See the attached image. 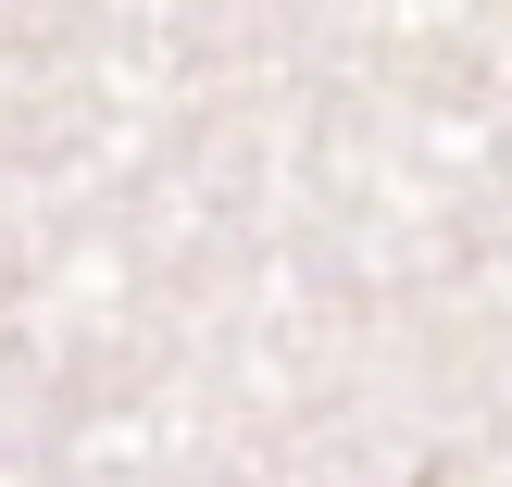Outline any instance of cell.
I'll return each mask as SVG.
<instances>
[{
	"instance_id": "1",
	"label": "cell",
	"mask_w": 512,
	"mask_h": 487,
	"mask_svg": "<svg viewBox=\"0 0 512 487\" xmlns=\"http://www.w3.org/2000/svg\"><path fill=\"white\" fill-rule=\"evenodd\" d=\"M413 487H438V475H413Z\"/></svg>"
}]
</instances>
